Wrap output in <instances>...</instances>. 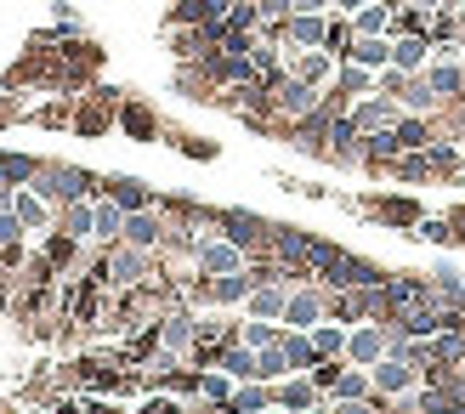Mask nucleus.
<instances>
[{
    "instance_id": "13",
    "label": "nucleus",
    "mask_w": 465,
    "mask_h": 414,
    "mask_svg": "<svg viewBox=\"0 0 465 414\" xmlns=\"http://www.w3.org/2000/svg\"><path fill=\"white\" fill-rule=\"evenodd\" d=\"M188 340H193V324H188V318H171V324H159V347H165V352H182Z\"/></svg>"
},
{
    "instance_id": "22",
    "label": "nucleus",
    "mask_w": 465,
    "mask_h": 414,
    "mask_svg": "<svg viewBox=\"0 0 465 414\" xmlns=\"http://www.w3.org/2000/svg\"><path fill=\"white\" fill-rule=\"evenodd\" d=\"M143 414H182V409H176V403H148Z\"/></svg>"
},
{
    "instance_id": "14",
    "label": "nucleus",
    "mask_w": 465,
    "mask_h": 414,
    "mask_svg": "<svg viewBox=\"0 0 465 414\" xmlns=\"http://www.w3.org/2000/svg\"><path fill=\"white\" fill-rule=\"evenodd\" d=\"M250 307L262 312V318H284V307H290V295H284V290L272 284V290H255V295H250Z\"/></svg>"
},
{
    "instance_id": "18",
    "label": "nucleus",
    "mask_w": 465,
    "mask_h": 414,
    "mask_svg": "<svg viewBox=\"0 0 465 414\" xmlns=\"http://www.w3.org/2000/svg\"><path fill=\"white\" fill-rule=\"evenodd\" d=\"M255 409H267V392L255 386V392H239L232 398V414H255Z\"/></svg>"
},
{
    "instance_id": "17",
    "label": "nucleus",
    "mask_w": 465,
    "mask_h": 414,
    "mask_svg": "<svg viewBox=\"0 0 465 414\" xmlns=\"http://www.w3.org/2000/svg\"><path fill=\"white\" fill-rule=\"evenodd\" d=\"M312 398H318L312 380H290L284 392H278V403H284V409H312Z\"/></svg>"
},
{
    "instance_id": "12",
    "label": "nucleus",
    "mask_w": 465,
    "mask_h": 414,
    "mask_svg": "<svg viewBox=\"0 0 465 414\" xmlns=\"http://www.w3.org/2000/svg\"><path fill=\"white\" fill-rule=\"evenodd\" d=\"M97 239H120L125 233V211L120 204H97V227H91Z\"/></svg>"
},
{
    "instance_id": "1",
    "label": "nucleus",
    "mask_w": 465,
    "mask_h": 414,
    "mask_svg": "<svg viewBox=\"0 0 465 414\" xmlns=\"http://www.w3.org/2000/svg\"><path fill=\"white\" fill-rule=\"evenodd\" d=\"M369 380H375V398H409L414 380H420V370H414L409 358H381Z\"/></svg>"
},
{
    "instance_id": "19",
    "label": "nucleus",
    "mask_w": 465,
    "mask_h": 414,
    "mask_svg": "<svg viewBox=\"0 0 465 414\" xmlns=\"http://www.w3.org/2000/svg\"><path fill=\"white\" fill-rule=\"evenodd\" d=\"M17 233H23L17 211H0V250H6V244H17Z\"/></svg>"
},
{
    "instance_id": "9",
    "label": "nucleus",
    "mask_w": 465,
    "mask_h": 414,
    "mask_svg": "<svg viewBox=\"0 0 465 414\" xmlns=\"http://www.w3.org/2000/svg\"><path fill=\"white\" fill-rule=\"evenodd\" d=\"M143 267H148V256H143V250H114V261H108V272H114V279H120V284H136V279H143Z\"/></svg>"
},
{
    "instance_id": "4",
    "label": "nucleus",
    "mask_w": 465,
    "mask_h": 414,
    "mask_svg": "<svg viewBox=\"0 0 465 414\" xmlns=\"http://www.w3.org/2000/svg\"><path fill=\"white\" fill-rule=\"evenodd\" d=\"M346 63H358V68H391V34H358L352 40V52H346Z\"/></svg>"
},
{
    "instance_id": "21",
    "label": "nucleus",
    "mask_w": 465,
    "mask_h": 414,
    "mask_svg": "<svg viewBox=\"0 0 465 414\" xmlns=\"http://www.w3.org/2000/svg\"><path fill=\"white\" fill-rule=\"evenodd\" d=\"M244 340H250V347H272V330H262V324H250V330H244Z\"/></svg>"
},
{
    "instance_id": "10",
    "label": "nucleus",
    "mask_w": 465,
    "mask_h": 414,
    "mask_svg": "<svg viewBox=\"0 0 465 414\" xmlns=\"http://www.w3.org/2000/svg\"><path fill=\"white\" fill-rule=\"evenodd\" d=\"M352 29H358V34H391V6H386V0L363 6V12L352 17Z\"/></svg>"
},
{
    "instance_id": "5",
    "label": "nucleus",
    "mask_w": 465,
    "mask_h": 414,
    "mask_svg": "<svg viewBox=\"0 0 465 414\" xmlns=\"http://www.w3.org/2000/svg\"><path fill=\"white\" fill-rule=\"evenodd\" d=\"M199 267L216 272V279H222V272H239V267H244V250L232 244V239H211V244L199 250Z\"/></svg>"
},
{
    "instance_id": "6",
    "label": "nucleus",
    "mask_w": 465,
    "mask_h": 414,
    "mask_svg": "<svg viewBox=\"0 0 465 414\" xmlns=\"http://www.w3.org/2000/svg\"><path fill=\"white\" fill-rule=\"evenodd\" d=\"M159 239H165V227H159V216H153V211L125 216V244H131V250H153Z\"/></svg>"
},
{
    "instance_id": "2",
    "label": "nucleus",
    "mask_w": 465,
    "mask_h": 414,
    "mask_svg": "<svg viewBox=\"0 0 465 414\" xmlns=\"http://www.w3.org/2000/svg\"><path fill=\"white\" fill-rule=\"evenodd\" d=\"M403 120V103H391V97H381V91H375V97H363L358 103V113H352V125H358V136H375V131H391V125H398Z\"/></svg>"
},
{
    "instance_id": "20",
    "label": "nucleus",
    "mask_w": 465,
    "mask_h": 414,
    "mask_svg": "<svg viewBox=\"0 0 465 414\" xmlns=\"http://www.w3.org/2000/svg\"><path fill=\"white\" fill-rule=\"evenodd\" d=\"M255 12H262V17H290L295 0H255Z\"/></svg>"
},
{
    "instance_id": "11",
    "label": "nucleus",
    "mask_w": 465,
    "mask_h": 414,
    "mask_svg": "<svg viewBox=\"0 0 465 414\" xmlns=\"http://www.w3.org/2000/svg\"><path fill=\"white\" fill-rule=\"evenodd\" d=\"M312 352H318V363H323V358H341V352H346V330L318 324V330H312Z\"/></svg>"
},
{
    "instance_id": "16",
    "label": "nucleus",
    "mask_w": 465,
    "mask_h": 414,
    "mask_svg": "<svg viewBox=\"0 0 465 414\" xmlns=\"http://www.w3.org/2000/svg\"><path fill=\"white\" fill-rule=\"evenodd\" d=\"M12 211H17V222H23V227H40V222H45V199L17 193V199H12Z\"/></svg>"
},
{
    "instance_id": "15",
    "label": "nucleus",
    "mask_w": 465,
    "mask_h": 414,
    "mask_svg": "<svg viewBox=\"0 0 465 414\" xmlns=\"http://www.w3.org/2000/svg\"><path fill=\"white\" fill-rule=\"evenodd\" d=\"M222 370H227L232 380H255V352H250V347H232V352L222 358Z\"/></svg>"
},
{
    "instance_id": "7",
    "label": "nucleus",
    "mask_w": 465,
    "mask_h": 414,
    "mask_svg": "<svg viewBox=\"0 0 465 414\" xmlns=\"http://www.w3.org/2000/svg\"><path fill=\"white\" fill-rule=\"evenodd\" d=\"M108 199L120 204L125 216H136V211H148V188L136 176H108Z\"/></svg>"
},
{
    "instance_id": "8",
    "label": "nucleus",
    "mask_w": 465,
    "mask_h": 414,
    "mask_svg": "<svg viewBox=\"0 0 465 414\" xmlns=\"http://www.w3.org/2000/svg\"><path fill=\"white\" fill-rule=\"evenodd\" d=\"M318 318H323V301H318L312 290L290 295V307H284V324H295V330H318Z\"/></svg>"
},
{
    "instance_id": "3",
    "label": "nucleus",
    "mask_w": 465,
    "mask_h": 414,
    "mask_svg": "<svg viewBox=\"0 0 465 414\" xmlns=\"http://www.w3.org/2000/svg\"><path fill=\"white\" fill-rule=\"evenodd\" d=\"M386 352H391V347H386V324H381V318L346 335V358H352V363H369V370H375V363H381Z\"/></svg>"
}]
</instances>
